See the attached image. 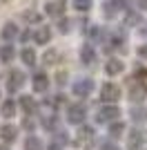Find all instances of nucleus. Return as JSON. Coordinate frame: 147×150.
<instances>
[{
	"instance_id": "f257e3e1",
	"label": "nucleus",
	"mask_w": 147,
	"mask_h": 150,
	"mask_svg": "<svg viewBox=\"0 0 147 150\" xmlns=\"http://www.w3.org/2000/svg\"><path fill=\"white\" fill-rule=\"evenodd\" d=\"M127 92H129V99L134 103H141L143 99H147V83L132 79V81H127Z\"/></svg>"
},
{
	"instance_id": "f03ea898",
	"label": "nucleus",
	"mask_w": 147,
	"mask_h": 150,
	"mask_svg": "<svg viewBox=\"0 0 147 150\" xmlns=\"http://www.w3.org/2000/svg\"><path fill=\"white\" fill-rule=\"evenodd\" d=\"M85 117H87V108L83 103H71L67 108V121L74 125H83L85 123Z\"/></svg>"
},
{
	"instance_id": "7ed1b4c3",
	"label": "nucleus",
	"mask_w": 147,
	"mask_h": 150,
	"mask_svg": "<svg viewBox=\"0 0 147 150\" xmlns=\"http://www.w3.org/2000/svg\"><path fill=\"white\" fill-rule=\"evenodd\" d=\"M118 117H120V110H118L116 105H111V103H107L105 108H100L96 112V121L98 123H111V121H116Z\"/></svg>"
},
{
	"instance_id": "20e7f679",
	"label": "nucleus",
	"mask_w": 147,
	"mask_h": 150,
	"mask_svg": "<svg viewBox=\"0 0 147 150\" xmlns=\"http://www.w3.org/2000/svg\"><path fill=\"white\" fill-rule=\"evenodd\" d=\"M92 90H94V81L92 79H80V81L74 83L71 92H74V96H78V99H87V96L92 94Z\"/></svg>"
},
{
	"instance_id": "39448f33",
	"label": "nucleus",
	"mask_w": 147,
	"mask_h": 150,
	"mask_svg": "<svg viewBox=\"0 0 147 150\" xmlns=\"http://www.w3.org/2000/svg\"><path fill=\"white\" fill-rule=\"evenodd\" d=\"M100 99H103L105 103H116V101L120 99V88L114 85V83H105L103 92H100Z\"/></svg>"
},
{
	"instance_id": "423d86ee",
	"label": "nucleus",
	"mask_w": 147,
	"mask_h": 150,
	"mask_svg": "<svg viewBox=\"0 0 147 150\" xmlns=\"http://www.w3.org/2000/svg\"><path fill=\"white\" fill-rule=\"evenodd\" d=\"M22 83H24V74L20 69H11L9 76H7V90H9V92H18V90L22 88Z\"/></svg>"
},
{
	"instance_id": "0eeeda50",
	"label": "nucleus",
	"mask_w": 147,
	"mask_h": 150,
	"mask_svg": "<svg viewBox=\"0 0 147 150\" xmlns=\"http://www.w3.org/2000/svg\"><path fill=\"white\" fill-rule=\"evenodd\" d=\"M45 13L51 16V18H60L65 13V0H49L45 5Z\"/></svg>"
},
{
	"instance_id": "6e6552de",
	"label": "nucleus",
	"mask_w": 147,
	"mask_h": 150,
	"mask_svg": "<svg viewBox=\"0 0 147 150\" xmlns=\"http://www.w3.org/2000/svg\"><path fill=\"white\" fill-rule=\"evenodd\" d=\"M103 9H105V16L109 18V16H116L118 9H129V5H127V0H109V2L103 5Z\"/></svg>"
},
{
	"instance_id": "1a4fd4ad",
	"label": "nucleus",
	"mask_w": 147,
	"mask_h": 150,
	"mask_svg": "<svg viewBox=\"0 0 147 150\" xmlns=\"http://www.w3.org/2000/svg\"><path fill=\"white\" fill-rule=\"evenodd\" d=\"M80 61L85 63V65H94L96 63V50H94V45H83L80 47Z\"/></svg>"
},
{
	"instance_id": "9d476101",
	"label": "nucleus",
	"mask_w": 147,
	"mask_h": 150,
	"mask_svg": "<svg viewBox=\"0 0 147 150\" xmlns=\"http://www.w3.org/2000/svg\"><path fill=\"white\" fill-rule=\"evenodd\" d=\"M123 45H125V36H123L120 31H114L109 38H107V47L105 50L111 52V50H123Z\"/></svg>"
},
{
	"instance_id": "9b49d317",
	"label": "nucleus",
	"mask_w": 147,
	"mask_h": 150,
	"mask_svg": "<svg viewBox=\"0 0 147 150\" xmlns=\"http://www.w3.org/2000/svg\"><path fill=\"white\" fill-rule=\"evenodd\" d=\"M0 137L5 139L7 144H11V141H16V137H18V128L11 123H2V128H0Z\"/></svg>"
},
{
	"instance_id": "f8f14e48",
	"label": "nucleus",
	"mask_w": 147,
	"mask_h": 150,
	"mask_svg": "<svg viewBox=\"0 0 147 150\" xmlns=\"http://www.w3.org/2000/svg\"><path fill=\"white\" fill-rule=\"evenodd\" d=\"M34 40H36L38 45H47L49 40H51V29H49V27H38L36 31H34Z\"/></svg>"
},
{
	"instance_id": "ddd939ff",
	"label": "nucleus",
	"mask_w": 147,
	"mask_h": 150,
	"mask_svg": "<svg viewBox=\"0 0 147 150\" xmlns=\"http://www.w3.org/2000/svg\"><path fill=\"white\" fill-rule=\"evenodd\" d=\"M47 85H49L47 74H45V72H36V74H34V90H36V92H45Z\"/></svg>"
},
{
	"instance_id": "4468645a",
	"label": "nucleus",
	"mask_w": 147,
	"mask_h": 150,
	"mask_svg": "<svg viewBox=\"0 0 147 150\" xmlns=\"http://www.w3.org/2000/svg\"><path fill=\"white\" fill-rule=\"evenodd\" d=\"M123 69H125V65H123V61H118V58H109V61H107V65H105V72H107V74H120Z\"/></svg>"
},
{
	"instance_id": "2eb2a0df",
	"label": "nucleus",
	"mask_w": 147,
	"mask_h": 150,
	"mask_svg": "<svg viewBox=\"0 0 147 150\" xmlns=\"http://www.w3.org/2000/svg\"><path fill=\"white\" fill-rule=\"evenodd\" d=\"M0 34H2V38H5V40H11V38L18 36V27H16V23H5Z\"/></svg>"
},
{
	"instance_id": "dca6fc26",
	"label": "nucleus",
	"mask_w": 147,
	"mask_h": 150,
	"mask_svg": "<svg viewBox=\"0 0 147 150\" xmlns=\"http://www.w3.org/2000/svg\"><path fill=\"white\" fill-rule=\"evenodd\" d=\"M20 58H22V63H24V65H29V67L36 65V52L31 50V47H24V50L20 52Z\"/></svg>"
},
{
	"instance_id": "f3484780",
	"label": "nucleus",
	"mask_w": 147,
	"mask_h": 150,
	"mask_svg": "<svg viewBox=\"0 0 147 150\" xmlns=\"http://www.w3.org/2000/svg\"><path fill=\"white\" fill-rule=\"evenodd\" d=\"M20 108H22L24 114H34L36 112V101L31 99V96H22L20 99Z\"/></svg>"
},
{
	"instance_id": "a211bd4d",
	"label": "nucleus",
	"mask_w": 147,
	"mask_h": 150,
	"mask_svg": "<svg viewBox=\"0 0 147 150\" xmlns=\"http://www.w3.org/2000/svg\"><path fill=\"white\" fill-rule=\"evenodd\" d=\"M13 56H16V52H13L11 45H2V47H0V61L2 63H11Z\"/></svg>"
},
{
	"instance_id": "6ab92c4d",
	"label": "nucleus",
	"mask_w": 147,
	"mask_h": 150,
	"mask_svg": "<svg viewBox=\"0 0 147 150\" xmlns=\"http://www.w3.org/2000/svg\"><path fill=\"white\" fill-rule=\"evenodd\" d=\"M24 150H43L40 139H38L36 134H29V137L24 139Z\"/></svg>"
},
{
	"instance_id": "aec40b11",
	"label": "nucleus",
	"mask_w": 147,
	"mask_h": 150,
	"mask_svg": "<svg viewBox=\"0 0 147 150\" xmlns=\"http://www.w3.org/2000/svg\"><path fill=\"white\" fill-rule=\"evenodd\" d=\"M123 132H125V123H120V121H111V123H109V134L114 139L123 137Z\"/></svg>"
},
{
	"instance_id": "412c9836",
	"label": "nucleus",
	"mask_w": 147,
	"mask_h": 150,
	"mask_svg": "<svg viewBox=\"0 0 147 150\" xmlns=\"http://www.w3.org/2000/svg\"><path fill=\"white\" fill-rule=\"evenodd\" d=\"M143 141H145V137H143L141 130H134L132 134H129V148H138Z\"/></svg>"
},
{
	"instance_id": "4be33fe9",
	"label": "nucleus",
	"mask_w": 147,
	"mask_h": 150,
	"mask_svg": "<svg viewBox=\"0 0 147 150\" xmlns=\"http://www.w3.org/2000/svg\"><path fill=\"white\" fill-rule=\"evenodd\" d=\"M71 5H74V9H76V11L87 13L89 9H92V0H71Z\"/></svg>"
},
{
	"instance_id": "5701e85b",
	"label": "nucleus",
	"mask_w": 147,
	"mask_h": 150,
	"mask_svg": "<svg viewBox=\"0 0 147 150\" xmlns=\"http://www.w3.org/2000/svg\"><path fill=\"white\" fill-rule=\"evenodd\" d=\"M0 112H2V117H13V114H16V103L7 99L5 103H2V108H0Z\"/></svg>"
},
{
	"instance_id": "b1692460",
	"label": "nucleus",
	"mask_w": 147,
	"mask_h": 150,
	"mask_svg": "<svg viewBox=\"0 0 147 150\" xmlns=\"http://www.w3.org/2000/svg\"><path fill=\"white\" fill-rule=\"evenodd\" d=\"M71 27H74V20H71V18H62V16H60L58 31H60V34H69V31H71Z\"/></svg>"
},
{
	"instance_id": "393cba45",
	"label": "nucleus",
	"mask_w": 147,
	"mask_h": 150,
	"mask_svg": "<svg viewBox=\"0 0 147 150\" xmlns=\"http://www.w3.org/2000/svg\"><path fill=\"white\" fill-rule=\"evenodd\" d=\"M132 119H134L136 123L145 121L147 119V110H145V108H134V110H132Z\"/></svg>"
},
{
	"instance_id": "a878e982",
	"label": "nucleus",
	"mask_w": 147,
	"mask_h": 150,
	"mask_svg": "<svg viewBox=\"0 0 147 150\" xmlns=\"http://www.w3.org/2000/svg\"><path fill=\"white\" fill-rule=\"evenodd\" d=\"M54 61H58V52H56V50L45 52V56H43V63H45V65H54Z\"/></svg>"
},
{
	"instance_id": "bb28decb",
	"label": "nucleus",
	"mask_w": 147,
	"mask_h": 150,
	"mask_svg": "<svg viewBox=\"0 0 147 150\" xmlns=\"http://www.w3.org/2000/svg\"><path fill=\"white\" fill-rule=\"evenodd\" d=\"M56 119H58L56 114H47V117H43V119H40V123H43V128H47V130H51V128H54V125H56Z\"/></svg>"
},
{
	"instance_id": "cd10ccee",
	"label": "nucleus",
	"mask_w": 147,
	"mask_h": 150,
	"mask_svg": "<svg viewBox=\"0 0 147 150\" xmlns=\"http://www.w3.org/2000/svg\"><path fill=\"white\" fill-rule=\"evenodd\" d=\"M22 20H27V23H40V13H38V11H31V9H29V11L22 13Z\"/></svg>"
},
{
	"instance_id": "c85d7f7f",
	"label": "nucleus",
	"mask_w": 147,
	"mask_h": 150,
	"mask_svg": "<svg viewBox=\"0 0 147 150\" xmlns=\"http://www.w3.org/2000/svg\"><path fill=\"white\" fill-rule=\"evenodd\" d=\"M100 34H103V31H100V27H98V25H92L89 29H87V36L92 38V40H98V38H100Z\"/></svg>"
},
{
	"instance_id": "c756f323",
	"label": "nucleus",
	"mask_w": 147,
	"mask_h": 150,
	"mask_svg": "<svg viewBox=\"0 0 147 150\" xmlns=\"http://www.w3.org/2000/svg\"><path fill=\"white\" fill-rule=\"evenodd\" d=\"M138 20H141V16H138L136 11H127V18H125V23H127V25H136Z\"/></svg>"
},
{
	"instance_id": "7c9ffc66",
	"label": "nucleus",
	"mask_w": 147,
	"mask_h": 150,
	"mask_svg": "<svg viewBox=\"0 0 147 150\" xmlns=\"http://www.w3.org/2000/svg\"><path fill=\"white\" fill-rule=\"evenodd\" d=\"M92 134H94V128H92V125H83V128H80V137H83V139H89Z\"/></svg>"
},
{
	"instance_id": "2f4dec72",
	"label": "nucleus",
	"mask_w": 147,
	"mask_h": 150,
	"mask_svg": "<svg viewBox=\"0 0 147 150\" xmlns=\"http://www.w3.org/2000/svg\"><path fill=\"white\" fill-rule=\"evenodd\" d=\"M98 150H118L116 144H111V141H105V144H100V148Z\"/></svg>"
},
{
	"instance_id": "473e14b6",
	"label": "nucleus",
	"mask_w": 147,
	"mask_h": 150,
	"mask_svg": "<svg viewBox=\"0 0 147 150\" xmlns=\"http://www.w3.org/2000/svg\"><path fill=\"white\" fill-rule=\"evenodd\" d=\"M49 150H62V144L58 141V139H54V141L49 144Z\"/></svg>"
},
{
	"instance_id": "72a5a7b5",
	"label": "nucleus",
	"mask_w": 147,
	"mask_h": 150,
	"mask_svg": "<svg viewBox=\"0 0 147 150\" xmlns=\"http://www.w3.org/2000/svg\"><path fill=\"white\" fill-rule=\"evenodd\" d=\"M138 54H141L143 58H147V45H141V47H138Z\"/></svg>"
},
{
	"instance_id": "f704fd0d",
	"label": "nucleus",
	"mask_w": 147,
	"mask_h": 150,
	"mask_svg": "<svg viewBox=\"0 0 147 150\" xmlns=\"http://www.w3.org/2000/svg\"><path fill=\"white\" fill-rule=\"evenodd\" d=\"M29 38H31L29 31H22V34H20V40H22V43H24V40H29Z\"/></svg>"
},
{
	"instance_id": "c9c22d12",
	"label": "nucleus",
	"mask_w": 147,
	"mask_h": 150,
	"mask_svg": "<svg viewBox=\"0 0 147 150\" xmlns=\"http://www.w3.org/2000/svg\"><path fill=\"white\" fill-rule=\"evenodd\" d=\"M138 7H141V9H147V0H138Z\"/></svg>"
},
{
	"instance_id": "e433bc0d",
	"label": "nucleus",
	"mask_w": 147,
	"mask_h": 150,
	"mask_svg": "<svg viewBox=\"0 0 147 150\" xmlns=\"http://www.w3.org/2000/svg\"><path fill=\"white\" fill-rule=\"evenodd\" d=\"M141 34H143V36H147V25H145V27L141 29Z\"/></svg>"
},
{
	"instance_id": "4c0bfd02",
	"label": "nucleus",
	"mask_w": 147,
	"mask_h": 150,
	"mask_svg": "<svg viewBox=\"0 0 147 150\" xmlns=\"http://www.w3.org/2000/svg\"><path fill=\"white\" fill-rule=\"evenodd\" d=\"M0 150H9V148H7V146H0Z\"/></svg>"
}]
</instances>
